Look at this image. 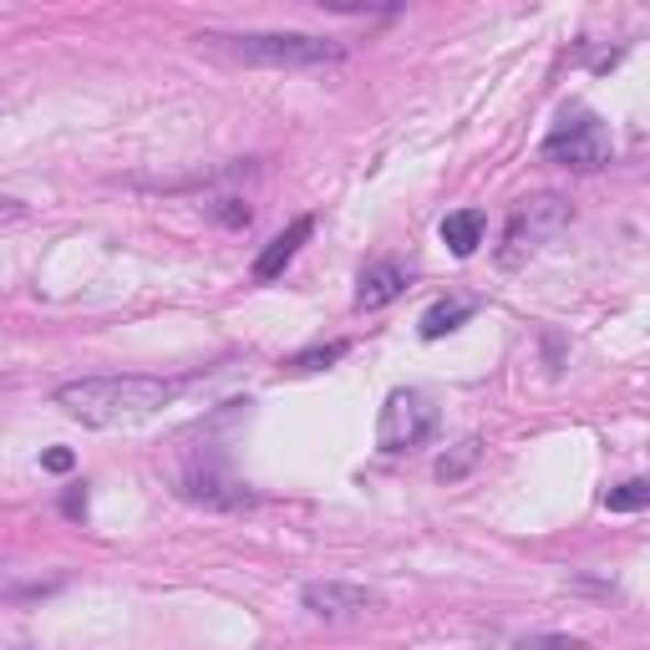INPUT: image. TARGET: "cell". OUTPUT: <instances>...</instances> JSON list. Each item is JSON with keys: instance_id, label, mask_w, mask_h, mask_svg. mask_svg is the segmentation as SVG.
<instances>
[{"instance_id": "2e32d148", "label": "cell", "mask_w": 650, "mask_h": 650, "mask_svg": "<svg viewBox=\"0 0 650 650\" xmlns=\"http://www.w3.org/2000/svg\"><path fill=\"white\" fill-rule=\"evenodd\" d=\"M518 650H574V640L570 636H524Z\"/></svg>"}, {"instance_id": "9c48e42d", "label": "cell", "mask_w": 650, "mask_h": 650, "mask_svg": "<svg viewBox=\"0 0 650 650\" xmlns=\"http://www.w3.org/2000/svg\"><path fill=\"white\" fill-rule=\"evenodd\" d=\"M483 229H488V219H483L478 209H458L442 219V244H448L458 260H467V254L483 244Z\"/></svg>"}, {"instance_id": "30bf717a", "label": "cell", "mask_w": 650, "mask_h": 650, "mask_svg": "<svg viewBox=\"0 0 650 650\" xmlns=\"http://www.w3.org/2000/svg\"><path fill=\"white\" fill-rule=\"evenodd\" d=\"M478 458H483V442H478V438H463L452 452H442L432 473H438V483H463L467 473L478 467Z\"/></svg>"}, {"instance_id": "4fadbf2b", "label": "cell", "mask_w": 650, "mask_h": 650, "mask_svg": "<svg viewBox=\"0 0 650 650\" xmlns=\"http://www.w3.org/2000/svg\"><path fill=\"white\" fill-rule=\"evenodd\" d=\"M345 351H351V345H345V341H331V345H310V351H300V356H290V361H285V366H290V372H320V366H331V361H341Z\"/></svg>"}, {"instance_id": "8fae6325", "label": "cell", "mask_w": 650, "mask_h": 650, "mask_svg": "<svg viewBox=\"0 0 650 650\" xmlns=\"http://www.w3.org/2000/svg\"><path fill=\"white\" fill-rule=\"evenodd\" d=\"M467 316H473V306H467V300H438V306L422 316V341H442V335L458 331Z\"/></svg>"}, {"instance_id": "e0dca14e", "label": "cell", "mask_w": 650, "mask_h": 650, "mask_svg": "<svg viewBox=\"0 0 650 650\" xmlns=\"http://www.w3.org/2000/svg\"><path fill=\"white\" fill-rule=\"evenodd\" d=\"M62 508H67V518H81V514H87V493L71 488L67 498H62Z\"/></svg>"}, {"instance_id": "5bb4252c", "label": "cell", "mask_w": 650, "mask_h": 650, "mask_svg": "<svg viewBox=\"0 0 650 650\" xmlns=\"http://www.w3.org/2000/svg\"><path fill=\"white\" fill-rule=\"evenodd\" d=\"M213 219H219L224 229H244V224H250V209H244L240 199H224L219 209H213Z\"/></svg>"}, {"instance_id": "9a60e30c", "label": "cell", "mask_w": 650, "mask_h": 650, "mask_svg": "<svg viewBox=\"0 0 650 650\" xmlns=\"http://www.w3.org/2000/svg\"><path fill=\"white\" fill-rule=\"evenodd\" d=\"M41 467H46V473H71L77 458H71L67 448H46V452H41Z\"/></svg>"}, {"instance_id": "7c38bea8", "label": "cell", "mask_w": 650, "mask_h": 650, "mask_svg": "<svg viewBox=\"0 0 650 650\" xmlns=\"http://www.w3.org/2000/svg\"><path fill=\"white\" fill-rule=\"evenodd\" d=\"M646 504H650V483L646 478H630V483H620V488L605 493V508H610V514H640Z\"/></svg>"}, {"instance_id": "6da1fadb", "label": "cell", "mask_w": 650, "mask_h": 650, "mask_svg": "<svg viewBox=\"0 0 650 650\" xmlns=\"http://www.w3.org/2000/svg\"><path fill=\"white\" fill-rule=\"evenodd\" d=\"M178 397V382L163 376H81L56 392V407L81 427H133Z\"/></svg>"}, {"instance_id": "7a4b0ae2", "label": "cell", "mask_w": 650, "mask_h": 650, "mask_svg": "<svg viewBox=\"0 0 650 650\" xmlns=\"http://www.w3.org/2000/svg\"><path fill=\"white\" fill-rule=\"evenodd\" d=\"M203 52L224 56L234 67H275V71H306V67H331L341 62L345 46L326 36H300V31H244V36H224V31H203Z\"/></svg>"}, {"instance_id": "ba28073f", "label": "cell", "mask_w": 650, "mask_h": 650, "mask_svg": "<svg viewBox=\"0 0 650 650\" xmlns=\"http://www.w3.org/2000/svg\"><path fill=\"white\" fill-rule=\"evenodd\" d=\"M316 234V219L310 213H300L285 234H275V240L260 250V260H254V279H275V275H285V265H290L295 254H300V244Z\"/></svg>"}, {"instance_id": "5b68a950", "label": "cell", "mask_w": 650, "mask_h": 650, "mask_svg": "<svg viewBox=\"0 0 650 650\" xmlns=\"http://www.w3.org/2000/svg\"><path fill=\"white\" fill-rule=\"evenodd\" d=\"M432 432H438V407H432L422 392L397 386L382 407V422H376V448L382 452H417Z\"/></svg>"}, {"instance_id": "52a82bcc", "label": "cell", "mask_w": 650, "mask_h": 650, "mask_svg": "<svg viewBox=\"0 0 650 650\" xmlns=\"http://www.w3.org/2000/svg\"><path fill=\"white\" fill-rule=\"evenodd\" d=\"M401 290H407V269H401L397 260H376V265H366L356 279V306L382 310V306H392Z\"/></svg>"}, {"instance_id": "8992f818", "label": "cell", "mask_w": 650, "mask_h": 650, "mask_svg": "<svg viewBox=\"0 0 650 650\" xmlns=\"http://www.w3.org/2000/svg\"><path fill=\"white\" fill-rule=\"evenodd\" d=\"M306 610L320 615V620H356V615L376 610V595L366 584H351V580H316L300 590Z\"/></svg>"}, {"instance_id": "277c9868", "label": "cell", "mask_w": 650, "mask_h": 650, "mask_svg": "<svg viewBox=\"0 0 650 650\" xmlns=\"http://www.w3.org/2000/svg\"><path fill=\"white\" fill-rule=\"evenodd\" d=\"M570 229V203L554 199V194H539V199H524L508 219V234H504V265H518L539 254L544 244H554L559 234Z\"/></svg>"}, {"instance_id": "3957f363", "label": "cell", "mask_w": 650, "mask_h": 650, "mask_svg": "<svg viewBox=\"0 0 650 650\" xmlns=\"http://www.w3.org/2000/svg\"><path fill=\"white\" fill-rule=\"evenodd\" d=\"M549 163H559V168H574V173H595L610 163L615 153V137H610V122L595 118V112H564V118L554 122V133L544 137V147H539Z\"/></svg>"}]
</instances>
